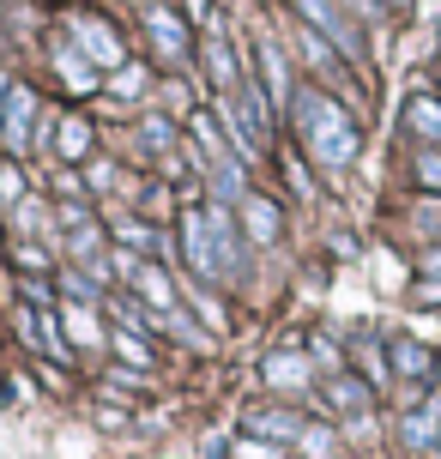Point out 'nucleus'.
<instances>
[{
    "mask_svg": "<svg viewBox=\"0 0 441 459\" xmlns=\"http://www.w3.org/2000/svg\"><path fill=\"white\" fill-rule=\"evenodd\" d=\"M260 381L279 393V399H308L315 381H321V368L308 357V344H279V351L260 357Z\"/></svg>",
    "mask_w": 441,
    "mask_h": 459,
    "instance_id": "9d476101",
    "label": "nucleus"
},
{
    "mask_svg": "<svg viewBox=\"0 0 441 459\" xmlns=\"http://www.w3.org/2000/svg\"><path fill=\"white\" fill-rule=\"evenodd\" d=\"M399 447L405 454H436L441 447V387L411 399V411L399 417Z\"/></svg>",
    "mask_w": 441,
    "mask_h": 459,
    "instance_id": "a211bd4d",
    "label": "nucleus"
},
{
    "mask_svg": "<svg viewBox=\"0 0 441 459\" xmlns=\"http://www.w3.org/2000/svg\"><path fill=\"white\" fill-rule=\"evenodd\" d=\"M13 260H19L24 278H55L61 266H55V254L43 248V242H13Z\"/></svg>",
    "mask_w": 441,
    "mask_h": 459,
    "instance_id": "cd10ccee",
    "label": "nucleus"
},
{
    "mask_svg": "<svg viewBox=\"0 0 441 459\" xmlns=\"http://www.w3.org/2000/svg\"><path fill=\"white\" fill-rule=\"evenodd\" d=\"M200 67H206V85H212V97H224V91H236V79H242V55H236V43H230V30L224 24H212L206 30V43H200Z\"/></svg>",
    "mask_w": 441,
    "mask_h": 459,
    "instance_id": "f3484780",
    "label": "nucleus"
},
{
    "mask_svg": "<svg viewBox=\"0 0 441 459\" xmlns=\"http://www.w3.org/2000/svg\"><path fill=\"white\" fill-rule=\"evenodd\" d=\"M176 236H182V273L187 278H200V284H212V290L248 284V273H255V242L242 236L236 206H218V200L182 206Z\"/></svg>",
    "mask_w": 441,
    "mask_h": 459,
    "instance_id": "f257e3e1",
    "label": "nucleus"
},
{
    "mask_svg": "<svg viewBox=\"0 0 441 459\" xmlns=\"http://www.w3.org/2000/svg\"><path fill=\"white\" fill-rule=\"evenodd\" d=\"M13 333H19V344L30 357H43L48 368H61V363L79 357L67 344V333H61V308H30V302H19V308H13Z\"/></svg>",
    "mask_w": 441,
    "mask_h": 459,
    "instance_id": "0eeeda50",
    "label": "nucleus"
},
{
    "mask_svg": "<svg viewBox=\"0 0 441 459\" xmlns=\"http://www.w3.org/2000/svg\"><path fill=\"white\" fill-rule=\"evenodd\" d=\"M182 13H187L194 24H206V19H212V0H182Z\"/></svg>",
    "mask_w": 441,
    "mask_h": 459,
    "instance_id": "e433bc0d",
    "label": "nucleus"
},
{
    "mask_svg": "<svg viewBox=\"0 0 441 459\" xmlns=\"http://www.w3.org/2000/svg\"><path fill=\"white\" fill-rule=\"evenodd\" d=\"M236 218H242V236H248L255 248H279V242H284V206H279V200L248 194V200L236 206Z\"/></svg>",
    "mask_w": 441,
    "mask_h": 459,
    "instance_id": "4be33fe9",
    "label": "nucleus"
},
{
    "mask_svg": "<svg viewBox=\"0 0 441 459\" xmlns=\"http://www.w3.org/2000/svg\"><path fill=\"white\" fill-rule=\"evenodd\" d=\"M230 459H290V454H284V447H272V441L236 436V441H230Z\"/></svg>",
    "mask_w": 441,
    "mask_h": 459,
    "instance_id": "72a5a7b5",
    "label": "nucleus"
},
{
    "mask_svg": "<svg viewBox=\"0 0 441 459\" xmlns=\"http://www.w3.org/2000/svg\"><path fill=\"white\" fill-rule=\"evenodd\" d=\"M48 67H55V79H61V91H67V97H97V91H103V73H97L91 61L61 37V30L48 37Z\"/></svg>",
    "mask_w": 441,
    "mask_h": 459,
    "instance_id": "4468645a",
    "label": "nucleus"
},
{
    "mask_svg": "<svg viewBox=\"0 0 441 459\" xmlns=\"http://www.w3.org/2000/svg\"><path fill=\"white\" fill-rule=\"evenodd\" d=\"M405 224H411V236H418V242L441 248V194H418V200H411V218H405Z\"/></svg>",
    "mask_w": 441,
    "mask_h": 459,
    "instance_id": "393cba45",
    "label": "nucleus"
},
{
    "mask_svg": "<svg viewBox=\"0 0 441 459\" xmlns=\"http://www.w3.org/2000/svg\"><path fill=\"white\" fill-rule=\"evenodd\" d=\"M134 152L151 158V163L176 158V152H182V121L163 115V109H140V115H134Z\"/></svg>",
    "mask_w": 441,
    "mask_h": 459,
    "instance_id": "6ab92c4d",
    "label": "nucleus"
},
{
    "mask_svg": "<svg viewBox=\"0 0 441 459\" xmlns=\"http://www.w3.org/2000/svg\"><path fill=\"white\" fill-rule=\"evenodd\" d=\"M345 368L357 381H369L375 393L393 387V357H387V339H381V333H350L345 339Z\"/></svg>",
    "mask_w": 441,
    "mask_h": 459,
    "instance_id": "ddd939ff",
    "label": "nucleus"
},
{
    "mask_svg": "<svg viewBox=\"0 0 441 459\" xmlns=\"http://www.w3.org/2000/svg\"><path fill=\"white\" fill-rule=\"evenodd\" d=\"M411 297L423 302V308H441V278H418V290Z\"/></svg>",
    "mask_w": 441,
    "mask_h": 459,
    "instance_id": "c9c22d12",
    "label": "nucleus"
},
{
    "mask_svg": "<svg viewBox=\"0 0 441 459\" xmlns=\"http://www.w3.org/2000/svg\"><path fill=\"white\" fill-rule=\"evenodd\" d=\"M48 158L67 163V169H85V163L97 158V127H91V115H61V121H55V145H48Z\"/></svg>",
    "mask_w": 441,
    "mask_h": 459,
    "instance_id": "412c9836",
    "label": "nucleus"
},
{
    "mask_svg": "<svg viewBox=\"0 0 441 459\" xmlns=\"http://www.w3.org/2000/svg\"><path fill=\"white\" fill-rule=\"evenodd\" d=\"M339 6H345L357 24H381V19H387V6H381V0H339Z\"/></svg>",
    "mask_w": 441,
    "mask_h": 459,
    "instance_id": "f704fd0d",
    "label": "nucleus"
},
{
    "mask_svg": "<svg viewBox=\"0 0 441 459\" xmlns=\"http://www.w3.org/2000/svg\"><path fill=\"white\" fill-rule=\"evenodd\" d=\"M321 411L326 417H345L350 436H369V429H375V387H369V381H357L350 368H339V375H326V381H321Z\"/></svg>",
    "mask_w": 441,
    "mask_h": 459,
    "instance_id": "1a4fd4ad",
    "label": "nucleus"
},
{
    "mask_svg": "<svg viewBox=\"0 0 441 459\" xmlns=\"http://www.w3.org/2000/svg\"><path fill=\"white\" fill-rule=\"evenodd\" d=\"M302 459H339V436H333V423H308L297 441Z\"/></svg>",
    "mask_w": 441,
    "mask_h": 459,
    "instance_id": "c756f323",
    "label": "nucleus"
},
{
    "mask_svg": "<svg viewBox=\"0 0 441 459\" xmlns=\"http://www.w3.org/2000/svg\"><path fill=\"white\" fill-rule=\"evenodd\" d=\"M61 333L79 357H97L103 344H109V315H103V302H61Z\"/></svg>",
    "mask_w": 441,
    "mask_h": 459,
    "instance_id": "dca6fc26",
    "label": "nucleus"
},
{
    "mask_svg": "<svg viewBox=\"0 0 441 459\" xmlns=\"http://www.w3.org/2000/svg\"><path fill=\"white\" fill-rule=\"evenodd\" d=\"M24 194H30V187H24V163H19V158H6V152H0V218H6V212L19 206Z\"/></svg>",
    "mask_w": 441,
    "mask_h": 459,
    "instance_id": "c85d7f7f",
    "label": "nucleus"
},
{
    "mask_svg": "<svg viewBox=\"0 0 441 459\" xmlns=\"http://www.w3.org/2000/svg\"><path fill=\"white\" fill-rule=\"evenodd\" d=\"M6 230H13V242H37V236H48V230H55V206H48L43 187H30L19 206L6 212Z\"/></svg>",
    "mask_w": 441,
    "mask_h": 459,
    "instance_id": "5701e85b",
    "label": "nucleus"
},
{
    "mask_svg": "<svg viewBox=\"0 0 441 459\" xmlns=\"http://www.w3.org/2000/svg\"><path fill=\"white\" fill-rule=\"evenodd\" d=\"M37 121H43V97L24 79H6V103H0V152L6 158H37Z\"/></svg>",
    "mask_w": 441,
    "mask_h": 459,
    "instance_id": "423d86ee",
    "label": "nucleus"
},
{
    "mask_svg": "<svg viewBox=\"0 0 441 459\" xmlns=\"http://www.w3.org/2000/svg\"><path fill=\"white\" fill-rule=\"evenodd\" d=\"M290 13H297L308 30H321V37L339 48V55H345L357 73H369V43H363V24L350 19L339 0H290Z\"/></svg>",
    "mask_w": 441,
    "mask_h": 459,
    "instance_id": "39448f33",
    "label": "nucleus"
},
{
    "mask_svg": "<svg viewBox=\"0 0 441 459\" xmlns=\"http://www.w3.org/2000/svg\"><path fill=\"white\" fill-rule=\"evenodd\" d=\"M61 37H67V43L79 48V55H85V61H91V67L103 73V79H109L116 67H127V61H134V55H127V43H121V30H116V24L103 19V13H85V6H73L67 19H61Z\"/></svg>",
    "mask_w": 441,
    "mask_h": 459,
    "instance_id": "20e7f679",
    "label": "nucleus"
},
{
    "mask_svg": "<svg viewBox=\"0 0 441 459\" xmlns=\"http://www.w3.org/2000/svg\"><path fill=\"white\" fill-rule=\"evenodd\" d=\"M284 169H290V194H297V200H315V163L302 158V152H290Z\"/></svg>",
    "mask_w": 441,
    "mask_h": 459,
    "instance_id": "2f4dec72",
    "label": "nucleus"
},
{
    "mask_svg": "<svg viewBox=\"0 0 441 459\" xmlns=\"http://www.w3.org/2000/svg\"><path fill=\"white\" fill-rule=\"evenodd\" d=\"M55 224H61V230H85V224H97L91 200H61V206H55Z\"/></svg>",
    "mask_w": 441,
    "mask_h": 459,
    "instance_id": "473e14b6",
    "label": "nucleus"
},
{
    "mask_svg": "<svg viewBox=\"0 0 441 459\" xmlns=\"http://www.w3.org/2000/svg\"><path fill=\"white\" fill-rule=\"evenodd\" d=\"M236 429L255 441H272V447H297L302 429H308V417L297 405H248V411L236 417Z\"/></svg>",
    "mask_w": 441,
    "mask_h": 459,
    "instance_id": "9b49d317",
    "label": "nucleus"
},
{
    "mask_svg": "<svg viewBox=\"0 0 441 459\" xmlns=\"http://www.w3.org/2000/svg\"><path fill=\"white\" fill-rule=\"evenodd\" d=\"M121 290H127V297H140L145 308H158V315L182 308V278L169 273L163 260H140V266H134V278H127Z\"/></svg>",
    "mask_w": 441,
    "mask_h": 459,
    "instance_id": "2eb2a0df",
    "label": "nucleus"
},
{
    "mask_svg": "<svg viewBox=\"0 0 441 459\" xmlns=\"http://www.w3.org/2000/svg\"><path fill=\"white\" fill-rule=\"evenodd\" d=\"M182 302L206 321V333H224V308H218V297H212V284H200V278L182 273Z\"/></svg>",
    "mask_w": 441,
    "mask_h": 459,
    "instance_id": "a878e982",
    "label": "nucleus"
},
{
    "mask_svg": "<svg viewBox=\"0 0 441 459\" xmlns=\"http://www.w3.org/2000/svg\"><path fill=\"white\" fill-rule=\"evenodd\" d=\"M399 134L411 139L418 152H441V91H429V85L405 91V103H399Z\"/></svg>",
    "mask_w": 441,
    "mask_h": 459,
    "instance_id": "f8f14e48",
    "label": "nucleus"
},
{
    "mask_svg": "<svg viewBox=\"0 0 441 459\" xmlns=\"http://www.w3.org/2000/svg\"><path fill=\"white\" fill-rule=\"evenodd\" d=\"M255 79H260V91H266V103L279 109V121H284L290 103H297V91H302V79H297L290 55H284V43L272 37V30H260V37H255Z\"/></svg>",
    "mask_w": 441,
    "mask_h": 459,
    "instance_id": "6e6552de",
    "label": "nucleus"
},
{
    "mask_svg": "<svg viewBox=\"0 0 441 459\" xmlns=\"http://www.w3.org/2000/svg\"><path fill=\"white\" fill-rule=\"evenodd\" d=\"M134 6H158V0H134Z\"/></svg>",
    "mask_w": 441,
    "mask_h": 459,
    "instance_id": "4c0bfd02",
    "label": "nucleus"
},
{
    "mask_svg": "<svg viewBox=\"0 0 441 459\" xmlns=\"http://www.w3.org/2000/svg\"><path fill=\"white\" fill-rule=\"evenodd\" d=\"M103 91L116 97L121 109H145V97L158 91V79H151V67H145V61H127V67H116L109 79H103Z\"/></svg>",
    "mask_w": 441,
    "mask_h": 459,
    "instance_id": "b1692460",
    "label": "nucleus"
},
{
    "mask_svg": "<svg viewBox=\"0 0 441 459\" xmlns=\"http://www.w3.org/2000/svg\"><path fill=\"white\" fill-rule=\"evenodd\" d=\"M411 182H418V194H441V152H418L411 158Z\"/></svg>",
    "mask_w": 441,
    "mask_h": 459,
    "instance_id": "7c9ffc66",
    "label": "nucleus"
},
{
    "mask_svg": "<svg viewBox=\"0 0 441 459\" xmlns=\"http://www.w3.org/2000/svg\"><path fill=\"white\" fill-rule=\"evenodd\" d=\"M284 121H290L297 152L315 163L321 176H345L350 163L363 158V121H357V109L339 103L333 91H321V85H302Z\"/></svg>",
    "mask_w": 441,
    "mask_h": 459,
    "instance_id": "f03ea898",
    "label": "nucleus"
},
{
    "mask_svg": "<svg viewBox=\"0 0 441 459\" xmlns=\"http://www.w3.org/2000/svg\"><path fill=\"white\" fill-rule=\"evenodd\" d=\"M387 357H393V381H436V344L418 333H387Z\"/></svg>",
    "mask_w": 441,
    "mask_h": 459,
    "instance_id": "aec40b11",
    "label": "nucleus"
},
{
    "mask_svg": "<svg viewBox=\"0 0 441 459\" xmlns=\"http://www.w3.org/2000/svg\"><path fill=\"white\" fill-rule=\"evenodd\" d=\"M140 30L145 43H151V55H158L163 73H194V19H187L182 6H169V0H158V6H140Z\"/></svg>",
    "mask_w": 441,
    "mask_h": 459,
    "instance_id": "7ed1b4c3",
    "label": "nucleus"
},
{
    "mask_svg": "<svg viewBox=\"0 0 441 459\" xmlns=\"http://www.w3.org/2000/svg\"><path fill=\"white\" fill-rule=\"evenodd\" d=\"M109 351H116L127 368H140V375H151V368H158V351H151V339H145V333H109Z\"/></svg>",
    "mask_w": 441,
    "mask_h": 459,
    "instance_id": "bb28decb",
    "label": "nucleus"
}]
</instances>
